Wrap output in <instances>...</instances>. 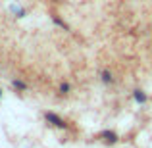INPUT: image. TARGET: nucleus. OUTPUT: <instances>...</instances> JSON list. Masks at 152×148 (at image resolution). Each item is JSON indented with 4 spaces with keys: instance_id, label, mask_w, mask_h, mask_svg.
<instances>
[{
    "instance_id": "obj_1",
    "label": "nucleus",
    "mask_w": 152,
    "mask_h": 148,
    "mask_svg": "<svg viewBox=\"0 0 152 148\" xmlns=\"http://www.w3.org/2000/svg\"><path fill=\"white\" fill-rule=\"evenodd\" d=\"M45 119L50 123V125H54L56 129H67V121L62 117V115H58L56 112H45Z\"/></svg>"
},
{
    "instance_id": "obj_2",
    "label": "nucleus",
    "mask_w": 152,
    "mask_h": 148,
    "mask_svg": "<svg viewBox=\"0 0 152 148\" xmlns=\"http://www.w3.org/2000/svg\"><path fill=\"white\" fill-rule=\"evenodd\" d=\"M96 139H100L104 144H115V142L119 141V135L115 133V131H108V129H104V131H100V133L96 135Z\"/></svg>"
},
{
    "instance_id": "obj_3",
    "label": "nucleus",
    "mask_w": 152,
    "mask_h": 148,
    "mask_svg": "<svg viewBox=\"0 0 152 148\" xmlns=\"http://www.w3.org/2000/svg\"><path fill=\"white\" fill-rule=\"evenodd\" d=\"M100 81L104 85H112V83L115 81V77H114V73H112L110 69H102L100 71Z\"/></svg>"
},
{
    "instance_id": "obj_4",
    "label": "nucleus",
    "mask_w": 152,
    "mask_h": 148,
    "mask_svg": "<svg viewBox=\"0 0 152 148\" xmlns=\"http://www.w3.org/2000/svg\"><path fill=\"white\" fill-rule=\"evenodd\" d=\"M133 98H135V102H137V104H146V100H148L146 93H145V90H141V89H135L133 90Z\"/></svg>"
},
{
    "instance_id": "obj_5",
    "label": "nucleus",
    "mask_w": 152,
    "mask_h": 148,
    "mask_svg": "<svg viewBox=\"0 0 152 148\" xmlns=\"http://www.w3.org/2000/svg\"><path fill=\"white\" fill-rule=\"evenodd\" d=\"M12 87L18 90H21V93H27L29 90V87H27L25 81H21V79H12Z\"/></svg>"
},
{
    "instance_id": "obj_6",
    "label": "nucleus",
    "mask_w": 152,
    "mask_h": 148,
    "mask_svg": "<svg viewBox=\"0 0 152 148\" xmlns=\"http://www.w3.org/2000/svg\"><path fill=\"white\" fill-rule=\"evenodd\" d=\"M58 90H60V94H64V96H67V94L71 93V85H69V83H60Z\"/></svg>"
},
{
    "instance_id": "obj_7",
    "label": "nucleus",
    "mask_w": 152,
    "mask_h": 148,
    "mask_svg": "<svg viewBox=\"0 0 152 148\" xmlns=\"http://www.w3.org/2000/svg\"><path fill=\"white\" fill-rule=\"evenodd\" d=\"M12 14H15V17H23L25 15V10L19 6H12Z\"/></svg>"
},
{
    "instance_id": "obj_8",
    "label": "nucleus",
    "mask_w": 152,
    "mask_h": 148,
    "mask_svg": "<svg viewBox=\"0 0 152 148\" xmlns=\"http://www.w3.org/2000/svg\"><path fill=\"white\" fill-rule=\"evenodd\" d=\"M52 21H54V23H56V25H58V27H62V29L69 31V27H67V23H66V21H62V19H60V17H56V15H54V17H52Z\"/></svg>"
},
{
    "instance_id": "obj_9",
    "label": "nucleus",
    "mask_w": 152,
    "mask_h": 148,
    "mask_svg": "<svg viewBox=\"0 0 152 148\" xmlns=\"http://www.w3.org/2000/svg\"><path fill=\"white\" fill-rule=\"evenodd\" d=\"M0 98H2V90H0Z\"/></svg>"
}]
</instances>
